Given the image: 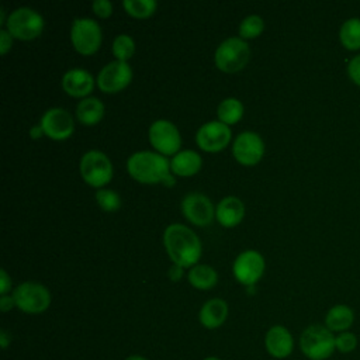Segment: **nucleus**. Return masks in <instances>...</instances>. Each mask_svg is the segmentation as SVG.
<instances>
[{
    "label": "nucleus",
    "instance_id": "f257e3e1",
    "mask_svg": "<svg viewBox=\"0 0 360 360\" xmlns=\"http://www.w3.org/2000/svg\"><path fill=\"white\" fill-rule=\"evenodd\" d=\"M163 243L174 264L184 267L194 266L201 256V242L190 228L172 224L165 229Z\"/></svg>",
    "mask_w": 360,
    "mask_h": 360
},
{
    "label": "nucleus",
    "instance_id": "f03ea898",
    "mask_svg": "<svg viewBox=\"0 0 360 360\" xmlns=\"http://www.w3.org/2000/svg\"><path fill=\"white\" fill-rule=\"evenodd\" d=\"M127 169L131 177L139 183L174 184V177L170 174L169 160L158 152L141 150L132 153L127 160Z\"/></svg>",
    "mask_w": 360,
    "mask_h": 360
},
{
    "label": "nucleus",
    "instance_id": "7ed1b4c3",
    "mask_svg": "<svg viewBox=\"0 0 360 360\" xmlns=\"http://www.w3.org/2000/svg\"><path fill=\"white\" fill-rule=\"evenodd\" d=\"M300 349L311 360H326L336 350L335 335L323 325H309L301 333Z\"/></svg>",
    "mask_w": 360,
    "mask_h": 360
},
{
    "label": "nucleus",
    "instance_id": "20e7f679",
    "mask_svg": "<svg viewBox=\"0 0 360 360\" xmlns=\"http://www.w3.org/2000/svg\"><path fill=\"white\" fill-rule=\"evenodd\" d=\"M250 58L249 45L240 37H231L222 41L214 55L215 65L219 70L233 73L245 68Z\"/></svg>",
    "mask_w": 360,
    "mask_h": 360
},
{
    "label": "nucleus",
    "instance_id": "39448f33",
    "mask_svg": "<svg viewBox=\"0 0 360 360\" xmlns=\"http://www.w3.org/2000/svg\"><path fill=\"white\" fill-rule=\"evenodd\" d=\"M7 31L11 37L30 41L37 38L44 30V18L30 7H18L7 17Z\"/></svg>",
    "mask_w": 360,
    "mask_h": 360
},
{
    "label": "nucleus",
    "instance_id": "423d86ee",
    "mask_svg": "<svg viewBox=\"0 0 360 360\" xmlns=\"http://www.w3.org/2000/svg\"><path fill=\"white\" fill-rule=\"evenodd\" d=\"M13 298L15 307L27 314H41L51 304V294L48 288L34 281L20 284L14 290Z\"/></svg>",
    "mask_w": 360,
    "mask_h": 360
},
{
    "label": "nucleus",
    "instance_id": "0eeeda50",
    "mask_svg": "<svg viewBox=\"0 0 360 360\" xmlns=\"http://www.w3.org/2000/svg\"><path fill=\"white\" fill-rule=\"evenodd\" d=\"M80 174L87 184L103 187L112 177V165L105 153L89 150L80 159Z\"/></svg>",
    "mask_w": 360,
    "mask_h": 360
},
{
    "label": "nucleus",
    "instance_id": "6e6552de",
    "mask_svg": "<svg viewBox=\"0 0 360 360\" xmlns=\"http://www.w3.org/2000/svg\"><path fill=\"white\" fill-rule=\"evenodd\" d=\"M73 48L82 55L94 53L101 44V28L91 18H76L70 28Z\"/></svg>",
    "mask_w": 360,
    "mask_h": 360
},
{
    "label": "nucleus",
    "instance_id": "1a4fd4ad",
    "mask_svg": "<svg viewBox=\"0 0 360 360\" xmlns=\"http://www.w3.org/2000/svg\"><path fill=\"white\" fill-rule=\"evenodd\" d=\"M149 142L160 155H176L181 145L177 127L167 120H158L149 127Z\"/></svg>",
    "mask_w": 360,
    "mask_h": 360
},
{
    "label": "nucleus",
    "instance_id": "9d476101",
    "mask_svg": "<svg viewBox=\"0 0 360 360\" xmlns=\"http://www.w3.org/2000/svg\"><path fill=\"white\" fill-rule=\"evenodd\" d=\"M132 79V69L128 62L112 60L97 75V86L104 93H117L125 89Z\"/></svg>",
    "mask_w": 360,
    "mask_h": 360
},
{
    "label": "nucleus",
    "instance_id": "9b49d317",
    "mask_svg": "<svg viewBox=\"0 0 360 360\" xmlns=\"http://www.w3.org/2000/svg\"><path fill=\"white\" fill-rule=\"evenodd\" d=\"M44 134L55 141H63L69 138L75 129L72 115L63 108H49L46 110L39 122Z\"/></svg>",
    "mask_w": 360,
    "mask_h": 360
},
{
    "label": "nucleus",
    "instance_id": "f8f14e48",
    "mask_svg": "<svg viewBox=\"0 0 360 360\" xmlns=\"http://www.w3.org/2000/svg\"><path fill=\"white\" fill-rule=\"evenodd\" d=\"M233 158L246 166H253L263 158L264 143L263 139L252 131L240 132L233 141L232 146Z\"/></svg>",
    "mask_w": 360,
    "mask_h": 360
},
{
    "label": "nucleus",
    "instance_id": "ddd939ff",
    "mask_svg": "<svg viewBox=\"0 0 360 360\" xmlns=\"http://www.w3.org/2000/svg\"><path fill=\"white\" fill-rule=\"evenodd\" d=\"M232 270L239 283L250 287L262 277L264 271V259L256 250H245L235 259Z\"/></svg>",
    "mask_w": 360,
    "mask_h": 360
},
{
    "label": "nucleus",
    "instance_id": "4468645a",
    "mask_svg": "<svg viewBox=\"0 0 360 360\" xmlns=\"http://www.w3.org/2000/svg\"><path fill=\"white\" fill-rule=\"evenodd\" d=\"M231 141V129L221 121H210L201 125L195 134L197 145L205 152H218Z\"/></svg>",
    "mask_w": 360,
    "mask_h": 360
},
{
    "label": "nucleus",
    "instance_id": "2eb2a0df",
    "mask_svg": "<svg viewBox=\"0 0 360 360\" xmlns=\"http://www.w3.org/2000/svg\"><path fill=\"white\" fill-rule=\"evenodd\" d=\"M184 217L197 226H207L214 218V207L210 198L201 193H190L181 201Z\"/></svg>",
    "mask_w": 360,
    "mask_h": 360
},
{
    "label": "nucleus",
    "instance_id": "dca6fc26",
    "mask_svg": "<svg viewBox=\"0 0 360 360\" xmlns=\"http://www.w3.org/2000/svg\"><path fill=\"white\" fill-rule=\"evenodd\" d=\"M264 345L270 356L276 359H285L294 349V339L287 328L276 325L267 330Z\"/></svg>",
    "mask_w": 360,
    "mask_h": 360
},
{
    "label": "nucleus",
    "instance_id": "f3484780",
    "mask_svg": "<svg viewBox=\"0 0 360 360\" xmlns=\"http://www.w3.org/2000/svg\"><path fill=\"white\" fill-rule=\"evenodd\" d=\"M63 90L73 97H84L94 87V79L90 72L75 68L68 70L62 77Z\"/></svg>",
    "mask_w": 360,
    "mask_h": 360
},
{
    "label": "nucleus",
    "instance_id": "a211bd4d",
    "mask_svg": "<svg viewBox=\"0 0 360 360\" xmlns=\"http://www.w3.org/2000/svg\"><path fill=\"white\" fill-rule=\"evenodd\" d=\"M245 215L243 202L238 197H225L222 198L215 210V217L218 222L225 228L236 226Z\"/></svg>",
    "mask_w": 360,
    "mask_h": 360
},
{
    "label": "nucleus",
    "instance_id": "6ab92c4d",
    "mask_svg": "<svg viewBox=\"0 0 360 360\" xmlns=\"http://www.w3.org/2000/svg\"><path fill=\"white\" fill-rule=\"evenodd\" d=\"M228 316V305L221 298L208 300L200 309L198 318L202 326L208 329H215L221 326Z\"/></svg>",
    "mask_w": 360,
    "mask_h": 360
},
{
    "label": "nucleus",
    "instance_id": "aec40b11",
    "mask_svg": "<svg viewBox=\"0 0 360 360\" xmlns=\"http://www.w3.org/2000/svg\"><path fill=\"white\" fill-rule=\"evenodd\" d=\"M201 156L194 150H180L170 160V170L181 177L193 176L201 169Z\"/></svg>",
    "mask_w": 360,
    "mask_h": 360
},
{
    "label": "nucleus",
    "instance_id": "412c9836",
    "mask_svg": "<svg viewBox=\"0 0 360 360\" xmlns=\"http://www.w3.org/2000/svg\"><path fill=\"white\" fill-rule=\"evenodd\" d=\"M354 322V312L349 305L338 304L333 305L325 316V326L332 332H346Z\"/></svg>",
    "mask_w": 360,
    "mask_h": 360
},
{
    "label": "nucleus",
    "instance_id": "4be33fe9",
    "mask_svg": "<svg viewBox=\"0 0 360 360\" xmlns=\"http://www.w3.org/2000/svg\"><path fill=\"white\" fill-rule=\"evenodd\" d=\"M104 115V105L97 97H84L76 107V117L84 125H96Z\"/></svg>",
    "mask_w": 360,
    "mask_h": 360
},
{
    "label": "nucleus",
    "instance_id": "5701e85b",
    "mask_svg": "<svg viewBox=\"0 0 360 360\" xmlns=\"http://www.w3.org/2000/svg\"><path fill=\"white\" fill-rule=\"evenodd\" d=\"M188 281L198 290H210L217 284L218 274L208 264H197L188 271Z\"/></svg>",
    "mask_w": 360,
    "mask_h": 360
},
{
    "label": "nucleus",
    "instance_id": "b1692460",
    "mask_svg": "<svg viewBox=\"0 0 360 360\" xmlns=\"http://www.w3.org/2000/svg\"><path fill=\"white\" fill-rule=\"evenodd\" d=\"M339 39L347 51L360 49V18L352 17L346 20L339 30Z\"/></svg>",
    "mask_w": 360,
    "mask_h": 360
},
{
    "label": "nucleus",
    "instance_id": "393cba45",
    "mask_svg": "<svg viewBox=\"0 0 360 360\" xmlns=\"http://www.w3.org/2000/svg\"><path fill=\"white\" fill-rule=\"evenodd\" d=\"M217 114L221 122L229 125V124H236L242 115H243V105L238 98L229 97L225 98L219 103L217 108Z\"/></svg>",
    "mask_w": 360,
    "mask_h": 360
},
{
    "label": "nucleus",
    "instance_id": "a878e982",
    "mask_svg": "<svg viewBox=\"0 0 360 360\" xmlns=\"http://www.w3.org/2000/svg\"><path fill=\"white\" fill-rule=\"evenodd\" d=\"M125 11L135 18H146L153 14L156 8L155 0H124Z\"/></svg>",
    "mask_w": 360,
    "mask_h": 360
},
{
    "label": "nucleus",
    "instance_id": "bb28decb",
    "mask_svg": "<svg viewBox=\"0 0 360 360\" xmlns=\"http://www.w3.org/2000/svg\"><path fill=\"white\" fill-rule=\"evenodd\" d=\"M135 52V42L132 37L127 34H121L115 37L112 42V53L117 58V60L127 62Z\"/></svg>",
    "mask_w": 360,
    "mask_h": 360
},
{
    "label": "nucleus",
    "instance_id": "cd10ccee",
    "mask_svg": "<svg viewBox=\"0 0 360 360\" xmlns=\"http://www.w3.org/2000/svg\"><path fill=\"white\" fill-rule=\"evenodd\" d=\"M263 28H264V22H263L262 17L252 14L242 20V22L239 25V35L242 39L256 38L263 32Z\"/></svg>",
    "mask_w": 360,
    "mask_h": 360
},
{
    "label": "nucleus",
    "instance_id": "c85d7f7f",
    "mask_svg": "<svg viewBox=\"0 0 360 360\" xmlns=\"http://www.w3.org/2000/svg\"><path fill=\"white\" fill-rule=\"evenodd\" d=\"M96 201L104 211H108V212L117 211L121 207V198L114 190H107V188L97 190Z\"/></svg>",
    "mask_w": 360,
    "mask_h": 360
},
{
    "label": "nucleus",
    "instance_id": "c756f323",
    "mask_svg": "<svg viewBox=\"0 0 360 360\" xmlns=\"http://www.w3.org/2000/svg\"><path fill=\"white\" fill-rule=\"evenodd\" d=\"M335 347L340 353H352L357 347V336L353 332H340L335 335Z\"/></svg>",
    "mask_w": 360,
    "mask_h": 360
},
{
    "label": "nucleus",
    "instance_id": "7c9ffc66",
    "mask_svg": "<svg viewBox=\"0 0 360 360\" xmlns=\"http://www.w3.org/2000/svg\"><path fill=\"white\" fill-rule=\"evenodd\" d=\"M91 8L101 18H107L112 13V4L108 0H96V1H93Z\"/></svg>",
    "mask_w": 360,
    "mask_h": 360
},
{
    "label": "nucleus",
    "instance_id": "2f4dec72",
    "mask_svg": "<svg viewBox=\"0 0 360 360\" xmlns=\"http://www.w3.org/2000/svg\"><path fill=\"white\" fill-rule=\"evenodd\" d=\"M347 76L353 83L360 86V55L352 58L347 63Z\"/></svg>",
    "mask_w": 360,
    "mask_h": 360
},
{
    "label": "nucleus",
    "instance_id": "473e14b6",
    "mask_svg": "<svg viewBox=\"0 0 360 360\" xmlns=\"http://www.w3.org/2000/svg\"><path fill=\"white\" fill-rule=\"evenodd\" d=\"M13 45V37L10 35V32L7 30H1L0 31V52L1 55H6L7 51L11 48Z\"/></svg>",
    "mask_w": 360,
    "mask_h": 360
},
{
    "label": "nucleus",
    "instance_id": "72a5a7b5",
    "mask_svg": "<svg viewBox=\"0 0 360 360\" xmlns=\"http://www.w3.org/2000/svg\"><path fill=\"white\" fill-rule=\"evenodd\" d=\"M0 276H1V287H0V291H1V295H6V292L10 290L11 287V278L7 276L6 270H0Z\"/></svg>",
    "mask_w": 360,
    "mask_h": 360
},
{
    "label": "nucleus",
    "instance_id": "f704fd0d",
    "mask_svg": "<svg viewBox=\"0 0 360 360\" xmlns=\"http://www.w3.org/2000/svg\"><path fill=\"white\" fill-rule=\"evenodd\" d=\"M14 305H15V302H14V298H13V297L1 295V298H0V308H1L3 312H7V311L11 309Z\"/></svg>",
    "mask_w": 360,
    "mask_h": 360
},
{
    "label": "nucleus",
    "instance_id": "c9c22d12",
    "mask_svg": "<svg viewBox=\"0 0 360 360\" xmlns=\"http://www.w3.org/2000/svg\"><path fill=\"white\" fill-rule=\"evenodd\" d=\"M181 276H183V267H181V266L173 264V266L169 269V277H170V280L177 281V280L181 278Z\"/></svg>",
    "mask_w": 360,
    "mask_h": 360
},
{
    "label": "nucleus",
    "instance_id": "e433bc0d",
    "mask_svg": "<svg viewBox=\"0 0 360 360\" xmlns=\"http://www.w3.org/2000/svg\"><path fill=\"white\" fill-rule=\"evenodd\" d=\"M30 134H31V136H32V138H39V136L44 134V131H42L41 125H35V127H32V128H31Z\"/></svg>",
    "mask_w": 360,
    "mask_h": 360
},
{
    "label": "nucleus",
    "instance_id": "4c0bfd02",
    "mask_svg": "<svg viewBox=\"0 0 360 360\" xmlns=\"http://www.w3.org/2000/svg\"><path fill=\"white\" fill-rule=\"evenodd\" d=\"M0 339H1V347L6 349L7 345H8V336H7V332H6V330H1V332H0Z\"/></svg>",
    "mask_w": 360,
    "mask_h": 360
},
{
    "label": "nucleus",
    "instance_id": "58836bf2",
    "mask_svg": "<svg viewBox=\"0 0 360 360\" xmlns=\"http://www.w3.org/2000/svg\"><path fill=\"white\" fill-rule=\"evenodd\" d=\"M125 360H146V359L142 357V356H138V354H131V356H128Z\"/></svg>",
    "mask_w": 360,
    "mask_h": 360
},
{
    "label": "nucleus",
    "instance_id": "ea45409f",
    "mask_svg": "<svg viewBox=\"0 0 360 360\" xmlns=\"http://www.w3.org/2000/svg\"><path fill=\"white\" fill-rule=\"evenodd\" d=\"M4 22V8H1V24Z\"/></svg>",
    "mask_w": 360,
    "mask_h": 360
},
{
    "label": "nucleus",
    "instance_id": "a19ab883",
    "mask_svg": "<svg viewBox=\"0 0 360 360\" xmlns=\"http://www.w3.org/2000/svg\"><path fill=\"white\" fill-rule=\"evenodd\" d=\"M204 360H219V359H217V357H207V359H204Z\"/></svg>",
    "mask_w": 360,
    "mask_h": 360
}]
</instances>
